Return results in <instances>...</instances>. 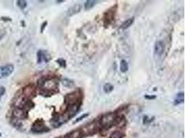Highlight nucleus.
Instances as JSON below:
<instances>
[{
  "instance_id": "obj_12",
  "label": "nucleus",
  "mask_w": 185,
  "mask_h": 138,
  "mask_svg": "<svg viewBox=\"0 0 185 138\" xmlns=\"http://www.w3.org/2000/svg\"><path fill=\"white\" fill-rule=\"evenodd\" d=\"M133 22H134V18L128 19L127 20L125 21V22L121 24V28L124 30L127 29L128 28H129L130 26L133 24Z\"/></svg>"
},
{
  "instance_id": "obj_5",
  "label": "nucleus",
  "mask_w": 185,
  "mask_h": 138,
  "mask_svg": "<svg viewBox=\"0 0 185 138\" xmlns=\"http://www.w3.org/2000/svg\"><path fill=\"white\" fill-rule=\"evenodd\" d=\"M14 71V66L11 64H6V65L0 67V79L5 78L12 74Z\"/></svg>"
},
{
  "instance_id": "obj_16",
  "label": "nucleus",
  "mask_w": 185,
  "mask_h": 138,
  "mask_svg": "<svg viewBox=\"0 0 185 138\" xmlns=\"http://www.w3.org/2000/svg\"><path fill=\"white\" fill-rule=\"evenodd\" d=\"M62 84H63V86L67 88H72L74 86V82L71 79H64L62 80Z\"/></svg>"
},
{
  "instance_id": "obj_4",
  "label": "nucleus",
  "mask_w": 185,
  "mask_h": 138,
  "mask_svg": "<svg viewBox=\"0 0 185 138\" xmlns=\"http://www.w3.org/2000/svg\"><path fill=\"white\" fill-rule=\"evenodd\" d=\"M31 129L32 131L35 133H42L49 130V128L44 124V121L42 119H39L35 121L33 124Z\"/></svg>"
},
{
  "instance_id": "obj_17",
  "label": "nucleus",
  "mask_w": 185,
  "mask_h": 138,
  "mask_svg": "<svg viewBox=\"0 0 185 138\" xmlns=\"http://www.w3.org/2000/svg\"><path fill=\"white\" fill-rule=\"evenodd\" d=\"M114 89V86L112 84H109V83H106L104 86H103V90L106 92V93H109L111 92Z\"/></svg>"
},
{
  "instance_id": "obj_18",
  "label": "nucleus",
  "mask_w": 185,
  "mask_h": 138,
  "mask_svg": "<svg viewBox=\"0 0 185 138\" xmlns=\"http://www.w3.org/2000/svg\"><path fill=\"white\" fill-rule=\"evenodd\" d=\"M124 136V135L121 132L119 131V130H115L111 134L110 136H109V138H123Z\"/></svg>"
},
{
  "instance_id": "obj_20",
  "label": "nucleus",
  "mask_w": 185,
  "mask_h": 138,
  "mask_svg": "<svg viewBox=\"0 0 185 138\" xmlns=\"http://www.w3.org/2000/svg\"><path fill=\"white\" fill-rule=\"evenodd\" d=\"M56 62L59 64V66L62 68H65L66 67V61L63 58H59V59L56 60Z\"/></svg>"
},
{
  "instance_id": "obj_6",
  "label": "nucleus",
  "mask_w": 185,
  "mask_h": 138,
  "mask_svg": "<svg viewBox=\"0 0 185 138\" xmlns=\"http://www.w3.org/2000/svg\"><path fill=\"white\" fill-rule=\"evenodd\" d=\"M37 63L40 64L42 62H48L51 60V56L49 55L48 53L45 50H40L37 51Z\"/></svg>"
},
{
  "instance_id": "obj_24",
  "label": "nucleus",
  "mask_w": 185,
  "mask_h": 138,
  "mask_svg": "<svg viewBox=\"0 0 185 138\" xmlns=\"http://www.w3.org/2000/svg\"><path fill=\"white\" fill-rule=\"evenodd\" d=\"M47 22H44V23L42 24V27H41V32H43V31H44V28L46 27V26H47Z\"/></svg>"
},
{
  "instance_id": "obj_19",
  "label": "nucleus",
  "mask_w": 185,
  "mask_h": 138,
  "mask_svg": "<svg viewBox=\"0 0 185 138\" xmlns=\"http://www.w3.org/2000/svg\"><path fill=\"white\" fill-rule=\"evenodd\" d=\"M17 5L21 9L25 8L27 6V2L26 1H22V0H20V1H17Z\"/></svg>"
},
{
  "instance_id": "obj_2",
  "label": "nucleus",
  "mask_w": 185,
  "mask_h": 138,
  "mask_svg": "<svg viewBox=\"0 0 185 138\" xmlns=\"http://www.w3.org/2000/svg\"><path fill=\"white\" fill-rule=\"evenodd\" d=\"M82 97L83 95L81 94V92L78 90L67 94L65 97V105L67 106H69L75 105L77 104H81Z\"/></svg>"
},
{
  "instance_id": "obj_22",
  "label": "nucleus",
  "mask_w": 185,
  "mask_h": 138,
  "mask_svg": "<svg viewBox=\"0 0 185 138\" xmlns=\"http://www.w3.org/2000/svg\"><path fill=\"white\" fill-rule=\"evenodd\" d=\"M6 92V88L4 86H0V97L3 96Z\"/></svg>"
},
{
  "instance_id": "obj_25",
  "label": "nucleus",
  "mask_w": 185,
  "mask_h": 138,
  "mask_svg": "<svg viewBox=\"0 0 185 138\" xmlns=\"http://www.w3.org/2000/svg\"><path fill=\"white\" fill-rule=\"evenodd\" d=\"M0 136H1V133H0Z\"/></svg>"
},
{
  "instance_id": "obj_1",
  "label": "nucleus",
  "mask_w": 185,
  "mask_h": 138,
  "mask_svg": "<svg viewBox=\"0 0 185 138\" xmlns=\"http://www.w3.org/2000/svg\"><path fill=\"white\" fill-rule=\"evenodd\" d=\"M121 122V118L114 113H109L103 115L99 120V125L103 129L107 130Z\"/></svg>"
},
{
  "instance_id": "obj_14",
  "label": "nucleus",
  "mask_w": 185,
  "mask_h": 138,
  "mask_svg": "<svg viewBox=\"0 0 185 138\" xmlns=\"http://www.w3.org/2000/svg\"><path fill=\"white\" fill-rule=\"evenodd\" d=\"M97 3V1H93V0H88V1H86L85 3V9L87 11L90 10V9L93 8Z\"/></svg>"
},
{
  "instance_id": "obj_8",
  "label": "nucleus",
  "mask_w": 185,
  "mask_h": 138,
  "mask_svg": "<svg viewBox=\"0 0 185 138\" xmlns=\"http://www.w3.org/2000/svg\"><path fill=\"white\" fill-rule=\"evenodd\" d=\"M164 43L162 41H157L155 44V53L157 56H161L164 51Z\"/></svg>"
},
{
  "instance_id": "obj_9",
  "label": "nucleus",
  "mask_w": 185,
  "mask_h": 138,
  "mask_svg": "<svg viewBox=\"0 0 185 138\" xmlns=\"http://www.w3.org/2000/svg\"><path fill=\"white\" fill-rule=\"evenodd\" d=\"M83 134L81 130H75L67 134L64 138H83Z\"/></svg>"
},
{
  "instance_id": "obj_15",
  "label": "nucleus",
  "mask_w": 185,
  "mask_h": 138,
  "mask_svg": "<svg viewBox=\"0 0 185 138\" xmlns=\"http://www.w3.org/2000/svg\"><path fill=\"white\" fill-rule=\"evenodd\" d=\"M120 71L121 73H126L128 71V64L126 60H123L120 62Z\"/></svg>"
},
{
  "instance_id": "obj_7",
  "label": "nucleus",
  "mask_w": 185,
  "mask_h": 138,
  "mask_svg": "<svg viewBox=\"0 0 185 138\" xmlns=\"http://www.w3.org/2000/svg\"><path fill=\"white\" fill-rule=\"evenodd\" d=\"M13 115L15 118L19 119V120L20 119H25L28 116L27 112L24 109H18V108H16V110L13 111Z\"/></svg>"
},
{
  "instance_id": "obj_10",
  "label": "nucleus",
  "mask_w": 185,
  "mask_h": 138,
  "mask_svg": "<svg viewBox=\"0 0 185 138\" xmlns=\"http://www.w3.org/2000/svg\"><path fill=\"white\" fill-rule=\"evenodd\" d=\"M81 10V6L80 4H75L68 9L67 15L69 16H72L73 15L79 13Z\"/></svg>"
},
{
  "instance_id": "obj_11",
  "label": "nucleus",
  "mask_w": 185,
  "mask_h": 138,
  "mask_svg": "<svg viewBox=\"0 0 185 138\" xmlns=\"http://www.w3.org/2000/svg\"><path fill=\"white\" fill-rule=\"evenodd\" d=\"M114 13H115L114 8H111L109 11H107V12L106 13H105L104 20L107 21V24H109L112 20H114Z\"/></svg>"
},
{
  "instance_id": "obj_3",
  "label": "nucleus",
  "mask_w": 185,
  "mask_h": 138,
  "mask_svg": "<svg viewBox=\"0 0 185 138\" xmlns=\"http://www.w3.org/2000/svg\"><path fill=\"white\" fill-rule=\"evenodd\" d=\"M99 122H97L96 121L92 122L89 124H87L83 127L82 130V133L83 134V135H93L94 133H95L97 131L98 128H99Z\"/></svg>"
},
{
  "instance_id": "obj_21",
  "label": "nucleus",
  "mask_w": 185,
  "mask_h": 138,
  "mask_svg": "<svg viewBox=\"0 0 185 138\" xmlns=\"http://www.w3.org/2000/svg\"><path fill=\"white\" fill-rule=\"evenodd\" d=\"M89 115V113H86V114H84V115H81L80 117H79L78 118H77L76 119V120L75 121V123H76V122H80V121H81V120H83L84 118H87V117H88Z\"/></svg>"
},
{
  "instance_id": "obj_23",
  "label": "nucleus",
  "mask_w": 185,
  "mask_h": 138,
  "mask_svg": "<svg viewBox=\"0 0 185 138\" xmlns=\"http://www.w3.org/2000/svg\"><path fill=\"white\" fill-rule=\"evenodd\" d=\"M145 98L147 99H154L156 98L155 95H145Z\"/></svg>"
},
{
  "instance_id": "obj_13",
  "label": "nucleus",
  "mask_w": 185,
  "mask_h": 138,
  "mask_svg": "<svg viewBox=\"0 0 185 138\" xmlns=\"http://www.w3.org/2000/svg\"><path fill=\"white\" fill-rule=\"evenodd\" d=\"M184 92H180L176 95V97H175V99L174 101V104L175 105H177L180 103H183L184 102Z\"/></svg>"
}]
</instances>
